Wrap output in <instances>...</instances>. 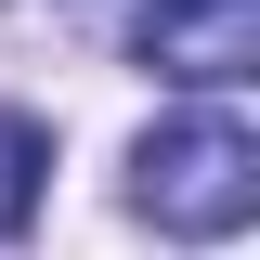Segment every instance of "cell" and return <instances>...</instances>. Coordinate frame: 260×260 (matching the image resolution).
Segmentation results:
<instances>
[{"label":"cell","mask_w":260,"mask_h":260,"mask_svg":"<svg viewBox=\"0 0 260 260\" xmlns=\"http://www.w3.org/2000/svg\"><path fill=\"white\" fill-rule=\"evenodd\" d=\"M130 195H143V221L182 234V247L247 234V208H260V143H247V117H221V104L156 117V130H143V156H130Z\"/></svg>","instance_id":"obj_1"},{"label":"cell","mask_w":260,"mask_h":260,"mask_svg":"<svg viewBox=\"0 0 260 260\" xmlns=\"http://www.w3.org/2000/svg\"><path fill=\"white\" fill-rule=\"evenodd\" d=\"M130 52L182 91H234V78H260V0H143Z\"/></svg>","instance_id":"obj_2"},{"label":"cell","mask_w":260,"mask_h":260,"mask_svg":"<svg viewBox=\"0 0 260 260\" xmlns=\"http://www.w3.org/2000/svg\"><path fill=\"white\" fill-rule=\"evenodd\" d=\"M39 169H52V130L0 117V234H39Z\"/></svg>","instance_id":"obj_3"}]
</instances>
